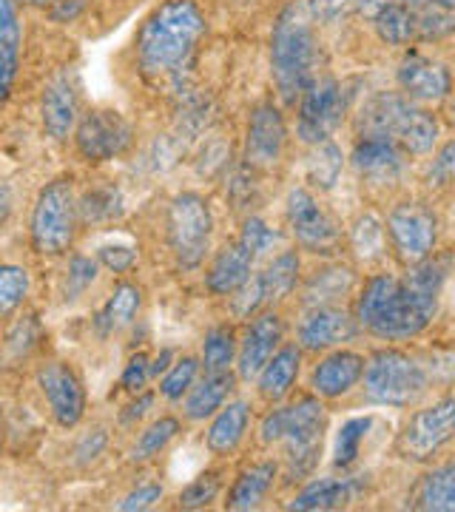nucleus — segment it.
<instances>
[{
    "instance_id": "13",
    "label": "nucleus",
    "mask_w": 455,
    "mask_h": 512,
    "mask_svg": "<svg viewBox=\"0 0 455 512\" xmlns=\"http://www.w3.org/2000/svg\"><path fill=\"white\" fill-rule=\"evenodd\" d=\"M285 217L296 242L310 254H333L339 248V228L308 188H293L285 202Z\"/></svg>"
},
{
    "instance_id": "18",
    "label": "nucleus",
    "mask_w": 455,
    "mask_h": 512,
    "mask_svg": "<svg viewBox=\"0 0 455 512\" xmlns=\"http://www.w3.org/2000/svg\"><path fill=\"white\" fill-rule=\"evenodd\" d=\"M399 86L410 100L419 103H438L453 92V77L447 66L424 55H407L399 66Z\"/></svg>"
},
{
    "instance_id": "30",
    "label": "nucleus",
    "mask_w": 455,
    "mask_h": 512,
    "mask_svg": "<svg viewBox=\"0 0 455 512\" xmlns=\"http://www.w3.org/2000/svg\"><path fill=\"white\" fill-rule=\"evenodd\" d=\"M234 390V376L225 373H208L197 387H191L188 399H185V416L191 421H202L217 416L225 407L228 393Z\"/></svg>"
},
{
    "instance_id": "49",
    "label": "nucleus",
    "mask_w": 455,
    "mask_h": 512,
    "mask_svg": "<svg viewBox=\"0 0 455 512\" xmlns=\"http://www.w3.org/2000/svg\"><path fill=\"white\" fill-rule=\"evenodd\" d=\"M163 498V487L160 484H140L137 490H131V493L117 504L123 512H134V510H148V507H154L157 501Z\"/></svg>"
},
{
    "instance_id": "8",
    "label": "nucleus",
    "mask_w": 455,
    "mask_h": 512,
    "mask_svg": "<svg viewBox=\"0 0 455 512\" xmlns=\"http://www.w3.org/2000/svg\"><path fill=\"white\" fill-rule=\"evenodd\" d=\"M211 234H214V214L208 200L194 191L177 194L165 214V239L177 265L185 271L200 268L211 248Z\"/></svg>"
},
{
    "instance_id": "53",
    "label": "nucleus",
    "mask_w": 455,
    "mask_h": 512,
    "mask_svg": "<svg viewBox=\"0 0 455 512\" xmlns=\"http://www.w3.org/2000/svg\"><path fill=\"white\" fill-rule=\"evenodd\" d=\"M350 6H356V0H310L313 15L322 23H333V20L345 18Z\"/></svg>"
},
{
    "instance_id": "33",
    "label": "nucleus",
    "mask_w": 455,
    "mask_h": 512,
    "mask_svg": "<svg viewBox=\"0 0 455 512\" xmlns=\"http://www.w3.org/2000/svg\"><path fill=\"white\" fill-rule=\"evenodd\" d=\"M342 165H345L342 148L336 146L333 140H322L308 154L305 171H308L310 183L319 185L322 191H330L333 185L339 183V177H342Z\"/></svg>"
},
{
    "instance_id": "27",
    "label": "nucleus",
    "mask_w": 455,
    "mask_h": 512,
    "mask_svg": "<svg viewBox=\"0 0 455 512\" xmlns=\"http://www.w3.org/2000/svg\"><path fill=\"white\" fill-rule=\"evenodd\" d=\"M410 507L427 512H455V461L441 464L421 478Z\"/></svg>"
},
{
    "instance_id": "39",
    "label": "nucleus",
    "mask_w": 455,
    "mask_h": 512,
    "mask_svg": "<svg viewBox=\"0 0 455 512\" xmlns=\"http://www.w3.org/2000/svg\"><path fill=\"white\" fill-rule=\"evenodd\" d=\"M80 214L86 222H111L123 214V197L117 188H94L80 200Z\"/></svg>"
},
{
    "instance_id": "38",
    "label": "nucleus",
    "mask_w": 455,
    "mask_h": 512,
    "mask_svg": "<svg viewBox=\"0 0 455 512\" xmlns=\"http://www.w3.org/2000/svg\"><path fill=\"white\" fill-rule=\"evenodd\" d=\"M180 433V421L171 419V416H163L157 419L146 433H140L137 444L131 447V461H148V458L160 456L165 447L174 441V436Z\"/></svg>"
},
{
    "instance_id": "23",
    "label": "nucleus",
    "mask_w": 455,
    "mask_h": 512,
    "mask_svg": "<svg viewBox=\"0 0 455 512\" xmlns=\"http://www.w3.org/2000/svg\"><path fill=\"white\" fill-rule=\"evenodd\" d=\"M248 424H251V407L248 402H228L219 410L211 427H208V436L205 444L214 456H231L237 450L245 433H248Z\"/></svg>"
},
{
    "instance_id": "48",
    "label": "nucleus",
    "mask_w": 455,
    "mask_h": 512,
    "mask_svg": "<svg viewBox=\"0 0 455 512\" xmlns=\"http://www.w3.org/2000/svg\"><path fill=\"white\" fill-rule=\"evenodd\" d=\"M427 180H430V185H436V188H447V185L455 183V140H450L447 146L438 151L436 160L430 165Z\"/></svg>"
},
{
    "instance_id": "24",
    "label": "nucleus",
    "mask_w": 455,
    "mask_h": 512,
    "mask_svg": "<svg viewBox=\"0 0 455 512\" xmlns=\"http://www.w3.org/2000/svg\"><path fill=\"white\" fill-rule=\"evenodd\" d=\"M276 473H279L276 461H259V464H251V467H248V470H242L237 481H234V487H231V493H228L225 507L237 512L256 510V507L271 495Z\"/></svg>"
},
{
    "instance_id": "29",
    "label": "nucleus",
    "mask_w": 455,
    "mask_h": 512,
    "mask_svg": "<svg viewBox=\"0 0 455 512\" xmlns=\"http://www.w3.org/2000/svg\"><path fill=\"white\" fill-rule=\"evenodd\" d=\"M356 285V274L345 268V265H328L322 271L310 276L305 282V291H302V299L308 308H325V305H333L339 299H345L347 293L353 291Z\"/></svg>"
},
{
    "instance_id": "58",
    "label": "nucleus",
    "mask_w": 455,
    "mask_h": 512,
    "mask_svg": "<svg viewBox=\"0 0 455 512\" xmlns=\"http://www.w3.org/2000/svg\"><path fill=\"white\" fill-rule=\"evenodd\" d=\"M23 3H29V6H55V3H60V0H23Z\"/></svg>"
},
{
    "instance_id": "16",
    "label": "nucleus",
    "mask_w": 455,
    "mask_h": 512,
    "mask_svg": "<svg viewBox=\"0 0 455 512\" xmlns=\"http://www.w3.org/2000/svg\"><path fill=\"white\" fill-rule=\"evenodd\" d=\"M40 120L52 140H66L80 123V86L72 72L55 74L40 97Z\"/></svg>"
},
{
    "instance_id": "44",
    "label": "nucleus",
    "mask_w": 455,
    "mask_h": 512,
    "mask_svg": "<svg viewBox=\"0 0 455 512\" xmlns=\"http://www.w3.org/2000/svg\"><path fill=\"white\" fill-rule=\"evenodd\" d=\"M239 242L254 254V259H259V256L271 254L273 248L279 245V231H273L271 225L262 222L259 217H251V220L245 222V228H242Z\"/></svg>"
},
{
    "instance_id": "10",
    "label": "nucleus",
    "mask_w": 455,
    "mask_h": 512,
    "mask_svg": "<svg viewBox=\"0 0 455 512\" xmlns=\"http://www.w3.org/2000/svg\"><path fill=\"white\" fill-rule=\"evenodd\" d=\"M387 237L393 251L410 268L430 259L438 239L436 214L421 202H401L387 214Z\"/></svg>"
},
{
    "instance_id": "3",
    "label": "nucleus",
    "mask_w": 455,
    "mask_h": 512,
    "mask_svg": "<svg viewBox=\"0 0 455 512\" xmlns=\"http://www.w3.org/2000/svg\"><path fill=\"white\" fill-rule=\"evenodd\" d=\"M316 15L308 0H291L271 32V74L279 97L291 106L316 80Z\"/></svg>"
},
{
    "instance_id": "42",
    "label": "nucleus",
    "mask_w": 455,
    "mask_h": 512,
    "mask_svg": "<svg viewBox=\"0 0 455 512\" xmlns=\"http://www.w3.org/2000/svg\"><path fill=\"white\" fill-rule=\"evenodd\" d=\"M416 12H419V40H441L455 32V9L430 6V9H416Z\"/></svg>"
},
{
    "instance_id": "17",
    "label": "nucleus",
    "mask_w": 455,
    "mask_h": 512,
    "mask_svg": "<svg viewBox=\"0 0 455 512\" xmlns=\"http://www.w3.org/2000/svg\"><path fill=\"white\" fill-rule=\"evenodd\" d=\"M282 342V319L276 313H256L254 322L248 325L242 342H239V376L242 379H259V373L273 359Z\"/></svg>"
},
{
    "instance_id": "54",
    "label": "nucleus",
    "mask_w": 455,
    "mask_h": 512,
    "mask_svg": "<svg viewBox=\"0 0 455 512\" xmlns=\"http://www.w3.org/2000/svg\"><path fill=\"white\" fill-rule=\"evenodd\" d=\"M83 6H86V0H60V3L52 6V18L60 20V23L74 20L80 12H83Z\"/></svg>"
},
{
    "instance_id": "11",
    "label": "nucleus",
    "mask_w": 455,
    "mask_h": 512,
    "mask_svg": "<svg viewBox=\"0 0 455 512\" xmlns=\"http://www.w3.org/2000/svg\"><path fill=\"white\" fill-rule=\"evenodd\" d=\"M347 109L345 89L333 77H316L299 100V137L316 146L330 140Z\"/></svg>"
},
{
    "instance_id": "28",
    "label": "nucleus",
    "mask_w": 455,
    "mask_h": 512,
    "mask_svg": "<svg viewBox=\"0 0 455 512\" xmlns=\"http://www.w3.org/2000/svg\"><path fill=\"white\" fill-rule=\"evenodd\" d=\"M373 26L387 46H407L410 40H419V12L404 0L382 6L373 15Z\"/></svg>"
},
{
    "instance_id": "43",
    "label": "nucleus",
    "mask_w": 455,
    "mask_h": 512,
    "mask_svg": "<svg viewBox=\"0 0 455 512\" xmlns=\"http://www.w3.org/2000/svg\"><path fill=\"white\" fill-rule=\"evenodd\" d=\"M219 487H222L219 473H202L200 478H194L180 493V507L182 510H202V507H208L219 495Z\"/></svg>"
},
{
    "instance_id": "57",
    "label": "nucleus",
    "mask_w": 455,
    "mask_h": 512,
    "mask_svg": "<svg viewBox=\"0 0 455 512\" xmlns=\"http://www.w3.org/2000/svg\"><path fill=\"white\" fill-rule=\"evenodd\" d=\"M410 3L413 9H430V6H447V9H455V0H404Z\"/></svg>"
},
{
    "instance_id": "31",
    "label": "nucleus",
    "mask_w": 455,
    "mask_h": 512,
    "mask_svg": "<svg viewBox=\"0 0 455 512\" xmlns=\"http://www.w3.org/2000/svg\"><path fill=\"white\" fill-rule=\"evenodd\" d=\"M140 308H143V291L131 282H120L106 302V308L97 316V328L103 333H117V330L128 328L137 319Z\"/></svg>"
},
{
    "instance_id": "37",
    "label": "nucleus",
    "mask_w": 455,
    "mask_h": 512,
    "mask_svg": "<svg viewBox=\"0 0 455 512\" xmlns=\"http://www.w3.org/2000/svg\"><path fill=\"white\" fill-rule=\"evenodd\" d=\"M259 276H262L268 302H282L285 296H291L296 282H299V254L296 251H282L265 268V274Z\"/></svg>"
},
{
    "instance_id": "41",
    "label": "nucleus",
    "mask_w": 455,
    "mask_h": 512,
    "mask_svg": "<svg viewBox=\"0 0 455 512\" xmlns=\"http://www.w3.org/2000/svg\"><path fill=\"white\" fill-rule=\"evenodd\" d=\"M197 370H200V362H197V359H191V356L180 359V362H177V365L171 367V370L163 376V382H160V393H163L168 402H177V399H182V396L194 387Z\"/></svg>"
},
{
    "instance_id": "34",
    "label": "nucleus",
    "mask_w": 455,
    "mask_h": 512,
    "mask_svg": "<svg viewBox=\"0 0 455 512\" xmlns=\"http://www.w3.org/2000/svg\"><path fill=\"white\" fill-rule=\"evenodd\" d=\"M350 248L364 265H373V262L384 259V248H387L384 222L376 214H362L350 228Z\"/></svg>"
},
{
    "instance_id": "40",
    "label": "nucleus",
    "mask_w": 455,
    "mask_h": 512,
    "mask_svg": "<svg viewBox=\"0 0 455 512\" xmlns=\"http://www.w3.org/2000/svg\"><path fill=\"white\" fill-rule=\"evenodd\" d=\"M29 293V271L20 265H3L0 268V313L12 316L15 308Z\"/></svg>"
},
{
    "instance_id": "46",
    "label": "nucleus",
    "mask_w": 455,
    "mask_h": 512,
    "mask_svg": "<svg viewBox=\"0 0 455 512\" xmlns=\"http://www.w3.org/2000/svg\"><path fill=\"white\" fill-rule=\"evenodd\" d=\"M94 279H97V262L89 256H72L69 271H66V288H63L66 299L83 296L94 285Z\"/></svg>"
},
{
    "instance_id": "56",
    "label": "nucleus",
    "mask_w": 455,
    "mask_h": 512,
    "mask_svg": "<svg viewBox=\"0 0 455 512\" xmlns=\"http://www.w3.org/2000/svg\"><path fill=\"white\" fill-rule=\"evenodd\" d=\"M168 362H171V350H163L154 362H151V376H160V373H168L171 367H168Z\"/></svg>"
},
{
    "instance_id": "21",
    "label": "nucleus",
    "mask_w": 455,
    "mask_h": 512,
    "mask_svg": "<svg viewBox=\"0 0 455 512\" xmlns=\"http://www.w3.org/2000/svg\"><path fill=\"white\" fill-rule=\"evenodd\" d=\"M364 362L359 353H353V350H333L330 356H325L316 370H313V390L319 393V396H325V399H339V396H345L350 393L356 384L364 379Z\"/></svg>"
},
{
    "instance_id": "20",
    "label": "nucleus",
    "mask_w": 455,
    "mask_h": 512,
    "mask_svg": "<svg viewBox=\"0 0 455 512\" xmlns=\"http://www.w3.org/2000/svg\"><path fill=\"white\" fill-rule=\"evenodd\" d=\"M350 163L359 177L373 185L396 183L404 171L401 148L393 140H382V137H362L353 148Z\"/></svg>"
},
{
    "instance_id": "12",
    "label": "nucleus",
    "mask_w": 455,
    "mask_h": 512,
    "mask_svg": "<svg viewBox=\"0 0 455 512\" xmlns=\"http://www.w3.org/2000/svg\"><path fill=\"white\" fill-rule=\"evenodd\" d=\"M455 439V396L438 399L436 404L419 410L399 436V453L413 461H427Z\"/></svg>"
},
{
    "instance_id": "52",
    "label": "nucleus",
    "mask_w": 455,
    "mask_h": 512,
    "mask_svg": "<svg viewBox=\"0 0 455 512\" xmlns=\"http://www.w3.org/2000/svg\"><path fill=\"white\" fill-rule=\"evenodd\" d=\"M106 441H109L106 430H103V427H94V430H89V433L80 439L77 450H74V456H77L80 464H89V461H94V458L106 450Z\"/></svg>"
},
{
    "instance_id": "25",
    "label": "nucleus",
    "mask_w": 455,
    "mask_h": 512,
    "mask_svg": "<svg viewBox=\"0 0 455 512\" xmlns=\"http://www.w3.org/2000/svg\"><path fill=\"white\" fill-rule=\"evenodd\" d=\"M353 498H356V481L353 478H316L293 498L288 510H342Z\"/></svg>"
},
{
    "instance_id": "7",
    "label": "nucleus",
    "mask_w": 455,
    "mask_h": 512,
    "mask_svg": "<svg viewBox=\"0 0 455 512\" xmlns=\"http://www.w3.org/2000/svg\"><path fill=\"white\" fill-rule=\"evenodd\" d=\"M427 370L407 353L376 350L364 367V396L382 407H410L427 393Z\"/></svg>"
},
{
    "instance_id": "15",
    "label": "nucleus",
    "mask_w": 455,
    "mask_h": 512,
    "mask_svg": "<svg viewBox=\"0 0 455 512\" xmlns=\"http://www.w3.org/2000/svg\"><path fill=\"white\" fill-rule=\"evenodd\" d=\"M285 120L273 103H259L248 117L245 131V163L256 171H268L282 160L285 151Z\"/></svg>"
},
{
    "instance_id": "55",
    "label": "nucleus",
    "mask_w": 455,
    "mask_h": 512,
    "mask_svg": "<svg viewBox=\"0 0 455 512\" xmlns=\"http://www.w3.org/2000/svg\"><path fill=\"white\" fill-rule=\"evenodd\" d=\"M151 404H154V396H151V393H143V396H140L137 402L128 404V410L123 413V421H126V424H131V421L143 419L148 410H151Z\"/></svg>"
},
{
    "instance_id": "50",
    "label": "nucleus",
    "mask_w": 455,
    "mask_h": 512,
    "mask_svg": "<svg viewBox=\"0 0 455 512\" xmlns=\"http://www.w3.org/2000/svg\"><path fill=\"white\" fill-rule=\"evenodd\" d=\"M148 379H151V362H148L146 353L131 356L126 370H123V379H120V384H123L126 390H131V393H137L140 387H146Z\"/></svg>"
},
{
    "instance_id": "1",
    "label": "nucleus",
    "mask_w": 455,
    "mask_h": 512,
    "mask_svg": "<svg viewBox=\"0 0 455 512\" xmlns=\"http://www.w3.org/2000/svg\"><path fill=\"white\" fill-rule=\"evenodd\" d=\"M447 279L444 259H424L410 265L404 279L390 274L370 276L364 282L356 316L359 325L379 339H413L433 322L438 293Z\"/></svg>"
},
{
    "instance_id": "35",
    "label": "nucleus",
    "mask_w": 455,
    "mask_h": 512,
    "mask_svg": "<svg viewBox=\"0 0 455 512\" xmlns=\"http://www.w3.org/2000/svg\"><path fill=\"white\" fill-rule=\"evenodd\" d=\"M376 424L373 416H353V419H347L342 427H339V433H336V441H333V464L339 467V470H347V467H353L359 456H362V444L364 439L370 436V427Z\"/></svg>"
},
{
    "instance_id": "14",
    "label": "nucleus",
    "mask_w": 455,
    "mask_h": 512,
    "mask_svg": "<svg viewBox=\"0 0 455 512\" xmlns=\"http://www.w3.org/2000/svg\"><path fill=\"white\" fill-rule=\"evenodd\" d=\"M37 387L60 427H77L86 413V390L66 362H49L37 370Z\"/></svg>"
},
{
    "instance_id": "6",
    "label": "nucleus",
    "mask_w": 455,
    "mask_h": 512,
    "mask_svg": "<svg viewBox=\"0 0 455 512\" xmlns=\"http://www.w3.org/2000/svg\"><path fill=\"white\" fill-rule=\"evenodd\" d=\"M80 220V202L74 194L69 177H57L37 194L32 220H29V239L40 256H63L72 248Z\"/></svg>"
},
{
    "instance_id": "9",
    "label": "nucleus",
    "mask_w": 455,
    "mask_h": 512,
    "mask_svg": "<svg viewBox=\"0 0 455 512\" xmlns=\"http://www.w3.org/2000/svg\"><path fill=\"white\" fill-rule=\"evenodd\" d=\"M134 143V128L120 111L91 109L74 128V146L89 163H109Z\"/></svg>"
},
{
    "instance_id": "36",
    "label": "nucleus",
    "mask_w": 455,
    "mask_h": 512,
    "mask_svg": "<svg viewBox=\"0 0 455 512\" xmlns=\"http://www.w3.org/2000/svg\"><path fill=\"white\" fill-rule=\"evenodd\" d=\"M239 356L237 350V333L228 325H219L205 333L202 342V367L205 373H225L228 367L234 365V359Z\"/></svg>"
},
{
    "instance_id": "51",
    "label": "nucleus",
    "mask_w": 455,
    "mask_h": 512,
    "mask_svg": "<svg viewBox=\"0 0 455 512\" xmlns=\"http://www.w3.org/2000/svg\"><path fill=\"white\" fill-rule=\"evenodd\" d=\"M100 262L114 271V274H126L134 268V262H137V254L128 248V245H103L100 248Z\"/></svg>"
},
{
    "instance_id": "19",
    "label": "nucleus",
    "mask_w": 455,
    "mask_h": 512,
    "mask_svg": "<svg viewBox=\"0 0 455 512\" xmlns=\"http://www.w3.org/2000/svg\"><path fill=\"white\" fill-rule=\"evenodd\" d=\"M356 319L336 305L310 308V313L299 325V345L305 350H328L345 345L356 336Z\"/></svg>"
},
{
    "instance_id": "59",
    "label": "nucleus",
    "mask_w": 455,
    "mask_h": 512,
    "mask_svg": "<svg viewBox=\"0 0 455 512\" xmlns=\"http://www.w3.org/2000/svg\"><path fill=\"white\" fill-rule=\"evenodd\" d=\"M453 117H455V103H453Z\"/></svg>"
},
{
    "instance_id": "5",
    "label": "nucleus",
    "mask_w": 455,
    "mask_h": 512,
    "mask_svg": "<svg viewBox=\"0 0 455 512\" xmlns=\"http://www.w3.org/2000/svg\"><path fill=\"white\" fill-rule=\"evenodd\" d=\"M356 128L362 137L393 140L407 154H430L438 143L436 114L413 106L407 97L393 92L373 94L356 117Z\"/></svg>"
},
{
    "instance_id": "47",
    "label": "nucleus",
    "mask_w": 455,
    "mask_h": 512,
    "mask_svg": "<svg viewBox=\"0 0 455 512\" xmlns=\"http://www.w3.org/2000/svg\"><path fill=\"white\" fill-rule=\"evenodd\" d=\"M37 339H40L37 316H23L18 325L9 330V336H6V353L9 356H26L29 350L35 348Z\"/></svg>"
},
{
    "instance_id": "26",
    "label": "nucleus",
    "mask_w": 455,
    "mask_h": 512,
    "mask_svg": "<svg viewBox=\"0 0 455 512\" xmlns=\"http://www.w3.org/2000/svg\"><path fill=\"white\" fill-rule=\"evenodd\" d=\"M299 365H302V350L296 345H285L273 353V359L265 365V370L259 373V393L268 402H282L296 384L299 376Z\"/></svg>"
},
{
    "instance_id": "22",
    "label": "nucleus",
    "mask_w": 455,
    "mask_h": 512,
    "mask_svg": "<svg viewBox=\"0 0 455 512\" xmlns=\"http://www.w3.org/2000/svg\"><path fill=\"white\" fill-rule=\"evenodd\" d=\"M254 262V254L239 239L231 242V245H225L214 256V262H211V268L205 274V288L214 296H234L254 274Z\"/></svg>"
},
{
    "instance_id": "4",
    "label": "nucleus",
    "mask_w": 455,
    "mask_h": 512,
    "mask_svg": "<svg viewBox=\"0 0 455 512\" xmlns=\"http://www.w3.org/2000/svg\"><path fill=\"white\" fill-rule=\"evenodd\" d=\"M325 427H328V416H325L322 402L305 396L288 407L271 410L262 419L259 439L265 444H282L285 461H288V478H305L319 464Z\"/></svg>"
},
{
    "instance_id": "45",
    "label": "nucleus",
    "mask_w": 455,
    "mask_h": 512,
    "mask_svg": "<svg viewBox=\"0 0 455 512\" xmlns=\"http://www.w3.org/2000/svg\"><path fill=\"white\" fill-rule=\"evenodd\" d=\"M262 305H268L262 276H251V279L231 296V311L237 313L239 319H251V316H256Z\"/></svg>"
},
{
    "instance_id": "32",
    "label": "nucleus",
    "mask_w": 455,
    "mask_h": 512,
    "mask_svg": "<svg viewBox=\"0 0 455 512\" xmlns=\"http://www.w3.org/2000/svg\"><path fill=\"white\" fill-rule=\"evenodd\" d=\"M20 23L15 0H0V55H3V97H9L15 74H18L20 55Z\"/></svg>"
},
{
    "instance_id": "2",
    "label": "nucleus",
    "mask_w": 455,
    "mask_h": 512,
    "mask_svg": "<svg viewBox=\"0 0 455 512\" xmlns=\"http://www.w3.org/2000/svg\"><path fill=\"white\" fill-rule=\"evenodd\" d=\"M208 20L194 0H165L137 35V63L151 80L180 83L205 37Z\"/></svg>"
}]
</instances>
